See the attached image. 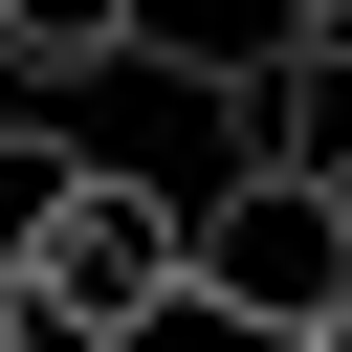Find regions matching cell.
<instances>
[{
    "label": "cell",
    "mask_w": 352,
    "mask_h": 352,
    "mask_svg": "<svg viewBox=\"0 0 352 352\" xmlns=\"http://www.w3.org/2000/svg\"><path fill=\"white\" fill-rule=\"evenodd\" d=\"M198 308L264 330V352L330 330V308H352V176H242V154H220V198H198Z\"/></svg>",
    "instance_id": "1"
},
{
    "label": "cell",
    "mask_w": 352,
    "mask_h": 352,
    "mask_svg": "<svg viewBox=\"0 0 352 352\" xmlns=\"http://www.w3.org/2000/svg\"><path fill=\"white\" fill-rule=\"evenodd\" d=\"M44 286H66V308H88L110 352H154V330L198 308V198H176V176H110V154H88V176H66V220H44Z\"/></svg>",
    "instance_id": "2"
},
{
    "label": "cell",
    "mask_w": 352,
    "mask_h": 352,
    "mask_svg": "<svg viewBox=\"0 0 352 352\" xmlns=\"http://www.w3.org/2000/svg\"><path fill=\"white\" fill-rule=\"evenodd\" d=\"M198 110L242 176H352V22H242L198 44Z\"/></svg>",
    "instance_id": "3"
},
{
    "label": "cell",
    "mask_w": 352,
    "mask_h": 352,
    "mask_svg": "<svg viewBox=\"0 0 352 352\" xmlns=\"http://www.w3.org/2000/svg\"><path fill=\"white\" fill-rule=\"evenodd\" d=\"M0 66H22V88H88V66H154V0H0Z\"/></svg>",
    "instance_id": "4"
},
{
    "label": "cell",
    "mask_w": 352,
    "mask_h": 352,
    "mask_svg": "<svg viewBox=\"0 0 352 352\" xmlns=\"http://www.w3.org/2000/svg\"><path fill=\"white\" fill-rule=\"evenodd\" d=\"M66 176H88V132H66V88H22V110H0V264H44Z\"/></svg>",
    "instance_id": "5"
},
{
    "label": "cell",
    "mask_w": 352,
    "mask_h": 352,
    "mask_svg": "<svg viewBox=\"0 0 352 352\" xmlns=\"http://www.w3.org/2000/svg\"><path fill=\"white\" fill-rule=\"evenodd\" d=\"M0 352H110V330H88V308H66L44 264H0Z\"/></svg>",
    "instance_id": "6"
},
{
    "label": "cell",
    "mask_w": 352,
    "mask_h": 352,
    "mask_svg": "<svg viewBox=\"0 0 352 352\" xmlns=\"http://www.w3.org/2000/svg\"><path fill=\"white\" fill-rule=\"evenodd\" d=\"M264 22H352V0H264Z\"/></svg>",
    "instance_id": "7"
},
{
    "label": "cell",
    "mask_w": 352,
    "mask_h": 352,
    "mask_svg": "<svg viewBox=\"0 0 352 352\" xmlns=\"http://www.w3.org/2000/svg\"><path fill=\"white\" fill-rule=\"evenodd\" d=\"M286 352H352V308H330V330H286Z\"/></svg>",
    "instance_id": "8"
}]
</instances>
